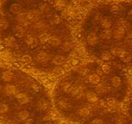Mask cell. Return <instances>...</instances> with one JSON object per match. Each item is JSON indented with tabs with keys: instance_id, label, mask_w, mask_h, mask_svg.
Masks as SVG:
<instances>
[{
	"instance_id": "obj_1",
	"label": "cell",
	"mask_w": 132,
	"mask_h": 124,
	"mask_svg": "<svg viewBox=\"0 0 132 124\" xmlns=\"http://www.w3.org/2000/svg\"><path fill=\"white\" fill-rule=\"evenodd\" d=\"M27 21L30 22H37L41 18V12L37 10H31L26 13Z\"/></svg>"
},
{
	"instance_id": "obj_2",
	"label": "cell",
	"mask_w": 132,
	"mask_h": 124,
	"mask_svg": "<svg viewBox=\"0 0 132 124\" xmlns=\"http://www.w3.org/2000/svg\"><path fill=\"white\" fill-rule=\"evenodd\" d=\"M25 42H26V44L30 46V48H34L38 44V39L37 38V37H35L34 35H32V34H30V35H27L25 38Z\"/></svg>"
},
{
	"instance_id": "obj_3",
	"label": "cell",
	"mask_w": 132,
	"mask_h": 124,
	"mask_svg": "<svg viewBox=\"0 0 132 124\" xmlns=\"http://www.w3.org/2000/svg\"><path fill=\"white\" fill-rule=\"evenodd\" d=\"M125 29L123 26H119L118 27L117 29L113 31V34H112V37L115 38L116 40H121L123 38L124 35H125Z\"/></svg>"
},
{
	"instance_id": "obj_4",
	"label": "cell",
	"mask_w": 132,
	"mask_h": 124,
	"mask_svg": "<svg viewBox=\"0 0 132 124\" xmlns=\"http://www.w3.org/2000/svg\"><path fill=\"white\" fill-rule=\"evenodd\" d=\"M50 59H51L50 54L46 52H40L37 55V61L39 63H46L50 61Z\"/></svg>"
},
{
	"instance_id": "obj_5",
	"label": "cell",
	"mask_w": 132,
	"mask_h": 124,
	"mask_svg": "<svg viewBox=\"0 0 132 124\" xmlns=\"http://www.w3.org/2000/svg\"><path fill=\"white\" fill-rule=\"evenodd\" d=\"M83 88L81 86H72V88L70 91V95L73 97L80 98L83 95Z\"/></svg>"
},
{
	"instance_id": "obj_6",
	"label": "cell",
	"mask_w": 132,
	"mask_h": 124,
	"mask_svg": "<svg viewBox=\"0 0 132 124\" xmlns=\"http://www.w3.org/2000/svg\"><path fill=\"white\" fill-rule=\"evenodd\" d=\"M13 33L15 37H22L25 35L26 33V29L24 26H20V25H17L13 27Z\"/></svg>"
},
{
	"instance_id": "obj_7",
	"label": "cell",
	"mask_w": 132,
	"mask_h": 124,
	"mask_svg": "<svg viewBox=\"0 0 132 124\" xmlns=\"http://www.w3.org/2000/svg\"><path fill=\"white\" fill-rule=\"evenodd\" d=\"M87 42L89 45L94 46L98 43V37L97 34L94 32H90L87 36Z\"/></svg>"
},
{
	"instance_id": "obj_8",
	"label": "cell",
	"mask_w": 132,
	"mask_h": 124,
	"mask_svg": "<svg viewBox=\"0 0 132 124\" xmlns=\"http://www.w3.org/2000/svg\"><path fill=\"white\" fill-rule=\"evenodd\" d=\"M16 100L18 102V103L23 105V104H26L28 102H29L30 99L28 97V95L26 93H18L16 94Z\"/></svg>"
},
{
	"instance_id": "obj_9",
	"label": "cell",
	"mask_w": 132,
	"mask_h": 124,
	"mask_svg": "<svg viewBox=\"0 0 132 124\" xmlns=\"http://www.w3.org/2000/svg\"><path fill=\"white\" fill-rule=\"evenodd\" d=\"M85 97H86L87 101L89 102L90 103H97L99 100L98 95L95 92H88L85 95Z\"/></svg>"
},
{
	"instance_id": "obj_10",
	"label": "cell",
	"mask_w": 132,
	"mask_h": 124,
	"mask_svg": "<svg viewBox=\"0 0 132 124\" xmlns=\"http://www.w3.org/2000/svg\"><path fill=\"white\" fill-rule=\"evenodd\" d=\"M48 43L54 48L59 47L61 45V39L57 36H50Z\"/></svg>"
},
{
	"instance_id": "obj_11",
	"label": "cell",
	"mask_w": 132,
	"mask_h": 124,
	"mask_svg": "<svg viewBox=\"0 0 132 124\" xmlns=\"http://www.w3.org/2000/svg\"><path fill=\"white\" fill-rule=\"evenodd\" d=\"M4 92L6 95H8V96H11V95H14L16 94L17 88L13 84H7L4 88Z\"/></svg>"
},
{
	"instance_id": "obj_12",
	"label": "cell",
	"mask_w": 132,
	"mask_h": 124,
	"mask_svg": "<svg viewBox=\"0 0 132 124\" xmlns=\"http://www.w3.org/2000/svg\"><path fill=\"white\" fill-rule=\"evenodd\" d=\"M65 57L62 55H56L53 57V64H54L56 66H61L65 63Z\"/></svg>"
},
{
	"instance_id": "obj_13",
	"label": "cell",
	"mask_w": 132,
	"mask_h": 124,
	"mask_svg": "<svg viewBox=\"0 0 132 124\" xmlns=\"http://www.w3.org/2000/svg\"><path fill=\"white\" fill-rule=\"evenodd\" d=\"M100 80H101V78L99 74L93 73L88 76V81L92 84H98L100 82Z\"/></svg>"
},
{
	"instance_id": "obj_14",
	"label": "cell",
	"mask_w": 132,
	"mask_h": 124,
	"mask_svg": "<svg viewBox=\"0 0 132 124\" xmlns=\"http://www.w3.org/2000/svg\"><path fill=\"white\" fill-rule=\"evenodd\" d=\"M37 107L40 111H46L47 109L49 108V103L45 100H40L38 103H37Z\"/></svg>"
},
{
	"instance_id": "obj_15",
	"label": "cell",
	"mask_w": 132,
	"mask_h": 124,
	"mask_svg": "<svg viewBox=\"0 0 132 124\" xmlns=\"http://www.w3.org/2000/svg\"><path fill=\"white\" fill-rule=\"evenodd\" d=\"M22 6L20 4H18V3H14L10 7V11L13 14H19L20 12L22 11Z\"/></svg>"
},
{
	"instance_id": "obj_16",
	"label": "cell",
	"mask_w": 132,
	"mask_h": 124,
	"mask_svg": "<svg viewBox=\"0 0 132 124\" xmlns=\"http://www.w3.org/2000/svg\"><path fill=\"white\" fill-rule=\"evenodd\" d=\"M13 73L10 71H6V72H3V74H2V79L3 81L5 82H10L13 79Z\"/></svg>"
},
{
	"instance_id": "obj_17",
	"label": "cell",
	"mask_w": 132,
	"mask_h": 124,
	"mask_svg": "<svg viewBox=\"0 0 132 124\" xmlns=\"http://www.w3.org/2000/svg\"><path fill=\"white\" fill-rule=\"evenodd\" d=\"M39 11L42 13V14H47L50 12V7L49 6L48 3H43L42 4H40L39 6Z\"/></svg>"
},
{
	"instance_id": "obj_18",
	"label": "cell",
	"mask_w": 132,
	"mask_h": 124,
	"mask_svg": "<svg viewBox=\"0 0 132 124\" xmlns=\"http://www.w3.org/2000/svg\"><path fill=\"white\" fill-rule=\"evenodd\" d=\"M95 89H96V92H97V94H99V95H104L108 92L107 87L103 84H97Z\"/></svg>"
},
{
	"instance_id": "obj_19",
	"label": "cell",
	"mask_w": 132,
	"mask_h": 124,
	"mask_svg": "<svg viewBox=\"0 0 132 124\" xmlns=\"http://www.w3.org/2000/svg\"><path fill=\"white\" fill-rule=\"evenodd\" d=\"M18 117L19 118V119L21 121H26L29 119L30 117V113L27 111H21L18 112Z\"/></svg>"
},
{
	"instance_id": "obj_20",
	"label": "cell",
	"mask_w": 132,
	"mask_h": 124,
	"mask_svg": "<svg viewBox=\"0 0 132 124\" xmlns=\"http://www.w3.org/2000/svg\"><path fill=\"white\" fill-rule=\"evenodd\" d=\"M90 110L87 108H82L80 110H78V114L79 116L82 118H86L90 114Z\"/></svg>"
},
{
	"instance_id": "obj_21",
	"label": "cell",
	"mask_w": 132,
	"mask_h": 124,
	"mask_svg": "<svg viewBox=\"0 0 132 124\" xmlns=\"http://www.w3.org/2000/svg\"><path fill=\"white\" fill-rule=\"evenodd\" d=\"M121 84H122V80H121V78L119 77V76H114V77L112 78V80H111V84H112V86L114 88H119Z\"/></svg>"
},
{
	"instance_id": "obj_22",
	"label": "cell",
	"mask_w": 132,
	"mask_h": 124,
	"mask_svg": "<svg viewBox=\"0 0 132 124\" xmlns=\"http://www.w3.org/2000/svg\"><path fill=\"white\" fill-rule=\"evenodd\" d=\"M101 26L103 28H104L106 30H109V29L112 26V22H111V20H110V19L108 18H104L103 19V20L101 21Z\"/></svg>"
},
{
	"instance_id": "obj_23",
	"label": "cell",
	"mask_w": 132,
	"mask_h": 124,
	"mask_svg": "<svg viewBox=\"0 0 132 124\" xmlns=\"http://www.w3.org/2000/svg\"><path fill=\"white\" fill-rule=\"evenodd\" d=\"M4 43L6 44V46L11 47V46H14L16 44V39H15V37H8L5 38Z\"/></svg>"
},
{
	"instance_id": "obj_24",
	"label": "cell",
	"mask_w": 132,
	"mask_h": 124,
	"mask_svg": "<svg viewBox=\"0 0 132 124\" xmlns=\"http://www.w3.org/2000/svg\"><path fill=\"white\" fill-rule=\"evenodd\" d=\"M121 58H122V61H123V62L129 63V62H130L132 61V55L130 53L126 51L122 55Z\"/></svg>"
},
{
	"instance_id": "obj_25",
	"label": "cell",
	"mask_w": 132,
	"mask_h": 124,
	"mask_svg": "<svg viewBox=\"0 0 132 124\" xmlns=\"http://www.w3.org/2000/svg\"><path fill=\"white\" fill-rule=\"evenodd\" d=\"M50 22H51V23L53 24V25H59V24L61 23L62 19H61V18L58 14H54V15L51 18Z\"/></svg>"
},
{
	"instance_id": "obj_26",
	"label": "cell",
	"mask_w": 132,
	"mask_h": 124,
	"mask_svg": "<svg viewBox=\"0 0 132 124\" xmlns=\"http://www.w3.org/2000/svg\"><path fill=\"white\" fill-rule=\"evenodd\" d=\"M126 51L123 50L122 49H121V48H119V47H115L113 48L112 50H111V53L114 54L116 56H122V55Z\"/></svg>"
},
{
	"instance_id": "obj_27",
	"label": "cell",
	"mask_w": 132,
	"mask_h": 124,
	"mask_svg": "<svg viewBox=\"0 0 132 124\" xmlns=\"http://www.w3.org/2000/svg\"><path fill=\"white\" fill-rule=\"evenodd\" d=\"M54 6L56 10L58 11H61L65 6H66V3L64 1H61V0H58V1H56L54 3Z\"/></svg>"
},
{
	"instance_id": "obj_28",
	"label": "cell",
	"mask_w": 132,
	"mask_h": 124,
	"mask_svg": "<svg viewBox=\"0 0 132 124\" xmlns=\"http://www.w3.org/2000/svg\"><path fill=\"white\" fill-rule=\"evenodd\" d=\"M72 88V85L69 82H64L62 84V89L65 93H70Z\"/></svg>"
},
{
	"instance_id": "obj_29",
	"label": "cell",
	"mask_w": 132,
	"mask_h": 124,
	"mask_svg": "<svg viewBox=\"0 0 132 124\" xmlns=\"http://www.w3.org/2000/svg\"><path fill=\"white\" fill-rule=\"evenodd\" d=\"M58 104H59V107L61 108V109H64V110H69L70 108V104L66 102L64 100H60L58 102Z\"/></svg>"
},
{
	"instance_id": "obj_30",
	"label": "cell",
	"mask_w": 132,
	"mask_h": 124,
	"mask_svg": "<svg viewBox=\"0 0 132 124\" xmlns=\"http://www.w3.org/2000/svg\"><path fill=\"white\" fill-rule=\"evenodd\" d=\"M72 49V43L69 42H65L61 45V49L64 52H69Z\"/></svg>"
},
{
	"instance_id": "obj_31",
	"label": "cell",
	"mask_w": 132,
	"mask_h": 124,
	"mask_svg": "<svg viewBox=\"0 0 132 124\" xmlns=\"http://www.w3.org/2000/svg\"><path fill=\"white\" fill-rule=\"evenodd\" d=\"M111 58V53L108 51L103 52L101 54V59L103 61H109Z\"/></svg>"
},
{
	"instance_id": "obj_32",
	"label": "cell",
	"mask_w": 132,
	"mask_h": 124,
	"mask_svg": "<svg viewBox=\"0 0 132 124\" xmlns=\"http://www.w3.org/2000/svg\"><path fill=\"white\" fill-rule=\"evenodd\" d=\"M50 36H49V34H42L39 37V40L43 44L44 43H48L49 39H50Z\"/></svg>"
},
{
	"instance_id": "obj_33",
	"label": "cell",
	"mask_w": 132,
	"mask_h": 124,
	"mask_svg": "<svg viewBox=\"0 0 132 124\" xmlns=\"http://www.w3.org/2000/svg\"><path fill=\"white\" fill-rule=\"evenodd\" d=\"M9 26V22L6 19H0V28L2 29V30H6Z\"/></svg>"
},
{
	"instance_id": "obj_34",
	"label": "cell",
	"mask_w": 132,
	"mask_h": 124,
	"mask_svg": "<svg viewBox=\"0 0 132 124\" xmlns=\"http://www.w3.org/2000/svg\"><path fill=\"white\" fill-rule=\"evenodd\" d=\"M101 69H102V72L104 74H109L111 72V67L107 64H103L101 67Z\"/></svg>"
},
{
	"instance_id": "obj_35",
	"label": "cell",
	"mask_w": 132,
	"mask_h": 124,
	"mask_svg": "<svg viewBox=\"0 0 132 124\" xmlns=\"http://www.w3.org/2000/svg\"><path fill=\"white\" fill-rule=\"evenodd\" d=\"M100 37L103 38V39H109V38L111 37V34L108 30H104L103 32L101 33Z\"/></svg>"
},
{
	"instance_id": "obj_36",
	"label": "cell",
	"mask_w": 132,
	"mask_h": 124,
	"mask_svg": "<svg viewBox=\"0 0 132 124\" xmlns=\"http://www.w3.org/2000/svg\"><path fill=\"white\" fill-rule=\"evenodd\" d=\"M9 110V107L7 104L5 103H2L0 104V113L1 114H5Z\"/></svg>"
},
{
	"instance_id": "obj_37",
	"label": "cell",
	"mask_w": 132,
	"mask_h": 124,
	"mask_svg": "<svg viewBox=\"0 0 132 124\" xmlns=\"http://www.w3.org/2000/svg\"><path fill=\"white\" fill-rule=\"evenodd\" d=\"M22 61L25 63H30L32 62V57L30 55H23L22 56Z\"/></svg>"
},
{
	"instance_id": "obj_38",
	"label": "cell",
	"mask_w": 132,
	"mask_h": 124,
	"mask_svg": "<svg viewBox=\"0 0 132 124\" xmlns=\"http://www.w3.org/2000/svg\"><path fill=\"white\" fill-rule=\"evenodd\" d=\"M90 124H104V122H103L101 119L96 118V119H94L91 122Z\"/></svg>"
},
{
	"instance_id": "obj_39",
	"label": "cell",
	"mask_w": 132,
	"mask_h": 124,
	"mask_svg": "<svg viewBox=\"0 0 132 124\" xmlns=\"http://www.w3.org/2000/svg\"><path fill=\"white\" fill-rule=\"evenodd\" d=\"M54 73L57 74V75H62L64 73V70L61 68V67H56V68L54 69Z\"/></svg>"
},
{
	"instance_id": "obj_40",
	"label": "cell",
	"mask_w": 132,
	"mask_h": 124,
	"mask_svg": "<svg viewBox=\"0 0 132 124\" xmlns=\"http://www.w3.org/2000/svg\"><path fill=\"white\" fill-rule=\"evenodd\" d=\"M79 60L78 59H72V61H71V63H72V65H77L78 64H79Z\"/></svg>"
},
{
	"instance_id": "obj_41",
	"label": "cell",
	"mask_w": 132,
	"mask_h": 124,
	"mask_svg": "<svg viewBox=\"0 0 132 124\" xmlns=\"http://www.w3.org/2000/svg\"><path fill=\"white\" fill-rule=\"evenodd\" d=\"M1 92H2V86L0 85V93H1Z\"/></svg>"
}]
</instances>
